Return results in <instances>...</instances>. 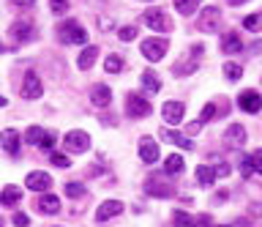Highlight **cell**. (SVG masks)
Listing matches in <instances>:
<instances>
[{
	"instance_id": "7402d4cb",
	"label": "cell",
	"mask_w": 262,
	"mask_h": 227,
	"mask_svg": "<svg viewBox=\"0 0 262 227\" xmlns=\"http://www.w3.org/2000/svg\"><path fill=\"white\" fill-rule=\"evenodd\" d=\"M142 88H145L147 93H159L161 91V79H159V74H156L153 69L142 71Z\"/></svg>"
},
{
	"instance_id": "277c9868",
	"label": "cell",
	"mask_w": 262,
	"mask_h": 227,
	"mask_svg": "<svg viewBox=\"0 0 262 227\" xmlns=\"http://www.w3.org/2000/svg\"><path fill=\"white\" fill-rule=\"evenodd\" d=\"M221 25V11L216 6H208V9H202L200 19H196V28L202 30V33H216Z\"/></svg>"
},
{
	"instance_id": "ffe728a7",
	"label": "cell",
	"mask_w": 262,
	"mask_h": 227,
	"mask_svg": "<svg viewBox=\"0 0 262 227\" xmlns=\"http://www.w3.org/2000/svg\"><path fill=\"white\" fill-rule=\"evenodd\" d=\"M38 211H41V214H57V211H60V200H57L55 194L44 192L38 197Z\"/></svg>"
},
{
	"instance_id": "9a60e30c",
	"label": "cell",
	"mask_w": 262,
	"mask_h": 227,
	"mask_svg": "<svg viewBox=\"0 0 262 227\" xmlns=\"http://www.w3.org/2000/svg\"><path fill=\"white\" fill-rule=\"evenodd\" d=\"M202 44H194L191 47V60H183V63H178L175 66V74L178 77H183V74H191V71L196 69V63H200V58H202Z\"/></svg>"
},
{
	"instance_id": "9c48e42d",
	"label": "cell",
	"mask_w": 262,
	"mask_h": 227,
	"mask_svg": "<svg viewBox=\"0 0 262 227\" xmlns=\"http://www.w3.org/2000/svg\"><path fill=\"white\" fill-rule=\"evenodd\" d=\"M25 186H28L30 192H49L52 178H49V173H44V170H33V173H28V178H25Z\"/></svg>"
},
{
	"instance_id": "5bb4252c",
	"label": "cell",
	"mask_w": 262,
	"mask_h": 227,
	"mask_svg": "<svg viewBox=\"0 0 262 227\" xmlns=\"http://www.w3.org/2000/svg\"><path fill=\"white\" fill-rule=\"evenodd\" d=\"M145 192L147 194H153V197H172V186L164 181V178H147V183H145Z\"/></svg>"
},
{
	"instance_id": "5b68a950",
	"label": "cell",
	"mask_w": 262,
	"mask_h": 227,
	"mask_svg": "<svg viewBox=\"0 0 262 227\" xmlns=\"http://www.w3.org/2000/svg\"><path fill=\"white\" fill-rule=\"evenodd\" d=\"M41 93H44V85H41V79L36 71H28L22 79V99H28V101H36L41 99Z\"/></svg>"
},
{
	"instance_id": "8fae6325",
	"label": "cell",
	"mask_w": 262,
	"mask_h": 227,
	"mask_svg": "<svg viewBox=\"0 0 262 227\" xmlns=\"http://www.w3.org/2000/svg\"><path fill=\"white\" fill-rule=\"evenodd\" d=\"M19 142H22V137H19L16 129H3V132H0V148H3L6 153L16 156V153H19Z\"/></svg>"
},
{
	"instance_id": "30bf717a",
	"label": "cell",
	"mask_w": 262,
	"mask_h": 227,
	"mask_svg": "<svg viewBox=\"0 0 262 227\" xmlns=\"http://www.w3.org/2000/svg\"><path fill=\"white\" fill-rule=\"evenodd\" d=\"M237 107H241L243 112H249V115H254V112L262 110V96L257 91H241V96H237Z\"/></svg>"
},
{
	"instance_id": "d4e9b609",
	"label": "cell",
	"mask_w": 262,
	"mask_h": 227,
	"mask_svg": "<svg viewBox=\"0 0 262 227\" xmlns=\"http://www.w3.org/2000/svg\"><path fill=\"white\" fill-rule=\"evenodd\" d=\"M241 36L237 33H224L221 36V52H241Z\"/></svg>"
},
{
	"instance_id": "4316f807",
	"label": "cell",
	"mask_w": 262,
	"mask_h": 227,
	"mask_svg": "<svg viewBox=\"0 0 262 227\" xmlns=\"http://www.w3.org/2000/svg\"><path fill=\"white\" fill-rule=\"evenodd\" d=\"M123 66H126V60H123L120 55H106V60H104V71H106V74H120Z\"/></svg>"
},
{
	"instance_id": "8992f818",
	"label": "cell",
	"mask_w": 262,
	"mask_h": 227,
	"mask_svg": "<svg viewBox=\"0 0 262 227\" xmlns=\"http://www.w3.org/2000/svg\"><path fill=\"white\" fill-rule=\"evenodd\" d=\"M167 52V38H145L142 42V58H147L150 63H159Z\"/></svg>"
},
{
	"instance_id": "ee69618b",
	"label": "cell",
	"mask_w": 262,
	"mask_h": 227,
	"mask_svg": "<svg viewBox=\"0 0 262 227\" xmlns=\"http://www.w3.org/2000/svg\"><path fill=\"white\" fill-rule=\"evenodd\" d=\"M200 129H202V120H194V123H188V126H186V134H196Z\"/></svg>"
},
{
	"instance_id": "7dc6e473",
	"label": "cell",
	"mask_w": 262,
	"mask_h": 227,
	"mask_svg": "<svg viewBox=\"0 0 262 227\" xmlns=\"http://www.w3.org/2000/svg\"><path fill=\"white\" fill-rule=\"evenodd\" d=\"M241 3H246V0H229V6H241Z\"/></svg>"
},
{
	"instance_id": "d590c367",
	"label": "cell",
	"mask_w": 262,
	"mask_h": 227,
	"mask_svg": "<svg viewBox=\"0 0 262 227\" xmlns=\"http://www.w3.org/2000/svg\"><path fill=\"white\" fill-rule=\"evenodd\" d=\"M49 161H52L55 167H63V170H66V167L71 164V159L66 156V153H52V159H49Z\"/></svg>"
},
{
	"instance_id": "60d3db41",
	"label": "cell",
	"mask_w": 262,
	"mask_h": 227,
	"mask_svg": "<svg viewBox=\"0 0 262 227\" xmlns=\"http://www.w3.org/2000/svg\"><path fill=\"white\" fill-rule=\"evenodd\" d=\"M213 115H216V104H205L200 120H202V123H208V120H213Z\"/></svg>"
},
{
	"instance_id": "ac0fdd59",
	"label": "cell",
	"mask_w": 262,
	"mask_h": 227,
	"mask_svg": "<svg viewBox=\"0 0 262 227\" xmlns=\"http://www.w3.org/2000/svg\"><path fill=\"white\" fill-rule=\"evenodd\" d=\"M90 101H93L96 107H110L112 91L106 85H93V88H90Z\"/></svg>"
},
{
	"instance_id": "7a4b0ae2",
	"label": "cell",
	"mask_w": 262,
	"mask_h": 227,
	"mask_svg": "<svg viewBox=\"0 0 262 227\" xmlns=\"http://www.w3.org/2000/svg\"><path fill=\"white\" fill-rule=\"evenodd\" d=\"M63 145L69 153H85L90 148V134L82 132V129H74V132H69L63 137Z\"/></svg>"
},
{
	"instance_id": "3957f363",
	"label": "cell",
	"mask_w": 262,
	"mask_h": 227,
	"mask_svg": "<svg viewBox=\"0 0 262 227\" xmlns=\"http://www.w3.org/2000/svg\"><path fill=\"white\" fill-rule=\"evenodd\" d=\"M142 22H145L150 30H159V33H167V30H172V19H169L161 9H147V11L142 14Z\"/></svg>"
},
{
	"instance_id": "cb8c5ba5",
	"label": "cell",
	"mask_w": 262,
	"mask_h": 227,
	"mask_svg": "<svg viewBox=\"0 0 262 227\" xmlns=\"http://www.w3.org/2000/svg\"><path fill=\"white\" fill-rule=\"evenodd\" d=\"M22 200V189L19 186H6L3 192H0V205H14V202Z\"/></svg>"
},
{
	"instance_id": "7c38bea8",
	"label": "cell",
	"mask_w": 262,
	"mask_h": 227,
	"mask_svg": "<svg viewBox=\"0 0 262 227\" xmlns=\"http://www.w3.org/2000/svg\"><path fill=\"white\" fill-rule=\"evenodd\" d=\"M118 214H123V202L120 200H104L96 211V222H110Z\"/></svg>"
},
{
	"instance_id": "f1b7e54d",
	"label": "cell",
	"mask_w": 262,
	"mask_h": 227,
	"mask_svg": "<svg viewBox=\"0 0 262 227\" xmlns=\"http://www.w3.org/2000/svg\"><path fill=\"white\" fill-rule=\"evenodd\" d=\"M224 77L229 79V82H237V79L243 77V66H241V63H235V60H227L224 63Z\"/></svg>"
},
{
	"instance_id": "1f68e13d",
	"label": "cell",
	"mask_w": 262,
	"mask_h": 227,
	"mask_svg": "<svg viewBox=\"0 0 262 227\" xmlns=\"http://www.w3.org/2000/svg\"><path fill=\"white\" fill-rule=\"evenodd\" d=\"M66 194H69L71 200H77V197L85 194V186H82L79 181H69V183H66Z\"/></svg>"
},
{
	"instance_id": "74e56055",
	"label": "cell",
	"mask_w": 262,
	"mask_h": 227,
	"mask_svg": "<svg viewBox=\"0 0 262 227\" xmlns=\"http://www.w3.org/2000/svg\"><path fill=\"white\" fill-rule=\"evenodd\" d=\"M210 161H216V178H224V175H229V164H224V161H219V156H210Z\"/></svg>"
},
{
	"instance_id": "e575fe53",
	"label": "cell",
	"mask_w": 262,
	"mask_h": 227,
	"mask_svg": "<svg viewBox=\"0 0 262 227\" xmlns=\"http://www.w3.org/2000/svg\"><path fill=\"white\" fill-rule=\"evenodd\" d=\"M118 36H120V42H134V38H137V28L134 25H126V28L118 30Z\"/></svg>"
},
{
	"instance_id": "ba28073f",
	"label": "cell",
	"mask_w": 262,
	"mask_h": 227,
	"mask_svg": "<svg viewBox=\"0 0 262 227\" xmlns=\"http://www.w3.org/2000/svg\"><path fill=\"white\" fill-rule=\"evenodd\" d=\"M161 118H164V123H167V126H178L180 120L186 118V107L180 101H164Z\"/></svg>"
},
{
	"instance_id": "4fadbf2b",
	"label": "cell",
	"mask_w": 262,
	"mask_h": 227,
	"mask_svg": "<svg viewBox=\"0 0 262 227\" xmlns=\"http://www.w3.org/2000/svg\"><path fill=\"white\" fill-rule=\"evenodd\" d=\"M139 159H142L145 164H156V161H159V145H156L153 137H142V140H139Z\"/></svg>"
},
{
	"instance_id": "2e32d148",
	"label": "cell",
	"mask_w": 262,
	"mask_h": 227,
	"mask_svg": "<svg viewBox=\"0 0 262 227\" xmlns=\"http://www.w3.org/2000/svg\"><path fill=\"white\" fill-rule=\"evenodd\" d=\"M224 142L229 145V148H243L246 145V129L241 123H232L224 132Z\"/></svg>"
},
{
	"instance_id": "f6af8a7d",
	"label": "cell",
	"mask_w": 262,
	"mask_h": 227,
	"mask_svg": "<svg viewBox=\"0 0 262 227\" xmlns=\"http://www.w3.org/2000/svg\"><path fill=\"white\" fill-rule=\"evenodd\" d=\"M229 227H251V222H249L246 216H241V219H235V222L229 224Z\"/></svg>"
},
{
	"instance_id": "681fc988",
	"label": "cell",
	"mask_w": 262,
	"mask_h": 227,
	"mask_svg": "<svg viewBox=\"0 0 262 227\" xmlns=\"http://www.w3.org/2000/svg\"><path fill=\"white\" fill-rule=\"evenodd\" d=\"M3 52H6V47H3V44H0V55H3Z\"/></svg>"
},
{
	"instance_id": "8d00e7d4",
	"label": "cell",
	"mask_w": 262,
	"mask_h": 227,
	"mask_svg": "<svg viewBox=\"0 0 262 227\" xmlns=\"http://www.w3.org/2000/svg\"><path fill=\"white\" fill-rule=\"evenodd\" d=\"M254 167H251V156H241V175L243 178H251Z\"/></svg>"
},
{
	"instance_id": "52a82bcc",
	"label": "cell",
	"mask_w": 262,
	"mask_h": 227,
	"mask_svg": "<svg viewBox=\"0 0 262 227\" xmlns=\"http://www.w3.org/2000/svg\"><path fill=\"white\" fill-rule=\"evenodd\" d=\"M126 112H128V118H145V115H150V101L142 99L139 93H128L126 96Z\"/></svg>"
},
{
	"instance_id": "7bdbcfd3",
	"label": "cell",
	"mask_w": 262,
	"mask_h": 227,
	"mask_svg": "<svg viewBox=\"0 0 262 227\" xmlns=\"http://www.w3.org/2000/svg\"><path fill=\"white\" fill-rule=\"evenodd\" d=\"M14 224H16V227H28V224H30L28 214H14Z\"/></svg>"
},
{
	"instance_id": "e0dca14e",
	"label": "cell",
	"mask_w": 262,
	"mask_h": 227,
	"mask_svg": "<svg viewBox=\"0 0 262 227\" xmlns=\"http://www.w3.org/2000/svg\"><path fill=\"white\" fill-rule=\"evenodd\" d=\"M8 33H11V38H14L16 44H25V42H30V38L36 36V33H33V25H30V22H22V19L14 22Z\"/></svg>"
},
{
	"instance_id": "f35d334b",
	"label": "cell",
	"mask_w": 262,
	"mask_h": 227,
	"mask_svg": "<svg viewBox=\"0 0 262 227\" xmlns=\"http://www.w3.org/2000/svg\"><path fill=\"white\" fill-rule=\"evenodd\" d=\"M55 140H57V134H55V132H47L38 148H44V151H52V148H55Z\"/></svg>"
},
{
	"instance_id": "836d02e7",
	"label": "cell",
	"mask_w": 262,
	"mask_h": 227,
	"mask_svg": "<svg viewBox=\"0 0 262 227\" xmlns=\"http://www.w3.org/2000/svg\"><path fill=\"white\" fill-rule=\"evenodd\" d=\"M49 9H52V14L60 17V14L69 11V0H49Z\"/></svg>"
},
{
	"instance_id": "484cf974",
	"label": "cell",
	"mask_w": 262,
	"mask_h": 227,
	"mask_svg": "<svg viewBox=\"0 0 262 227\" xmlns=\"http://www.w3.org/2000/svg\"><path fill=\"white\" fill-rule=\"evenodd\" d=\"M172 3H175L178 14H183V17H191V14L202 6V0H172Z\"/></svg>"
},
{
	"instance_id": "f546056e",
	"label": "cell",
	"mask_w": 262,
	"mask_h": 227,
	"mask_svg": "<svg viewBox=\"0 0 262 227\" xmlns=\"http://www.w3.org/2000/svg\"><path fill=\"white\" fill-rule=\"evenodd\" d=\"M44 134H47V132H44L41 126H30L28 132H25V142H28V145H41Z\"/></svg>"
},
{
	"instance_id": "f907efd6",
	"label": "cell",
	"mask_w": 262,
	"mask_h": 227,
	"mask_svg": "<svg viewBox=\"0 0 262 227\" xmlns=\"http://www.w3.org/2000/svg\"><path fill=\"white\" fill-rule=\"evenodd\" d=\"M227 227H229V224H227Z\"/></svg>"
},
{
	"instance_id": "44dd1931",
	"label": "cell",
	"mask_w": 262,
	"mask_h": 227,
	"mask_svg": "<svg viewBox=\"0 0 262 227\" xmlns=\"http://www.w3.org/2000/svg\"><path fill=\"white\" fill-rule=\"evenodd\" d=\"M96 58H98V50H96V47H85V50L79 52V58H77V69L88 71V69L96 63Z\"/></svg>"
},
{
	"instance_id": "bcb514c9",
	"label": "cell",
	"mask_w": 262,
	"mask_h": 227,
	"mask_svg": "<svg viewBox=\"0 0 262 227\" xmlns=\"http://www.w3.org/2000/svg\"><path fill=\"white\" fill-rule=\"evenodd\" d=\"M14 6H19V9H28V6H33L36 0H11Z\"/></svg>"
},
{
	"instance_id": "b9f144b4",
	"label": "cell",
	"mask_w": 262,
	"mask_h": 227,
	"mask_svg": "<svg viewBox=\"0 0 262 227\" xmlns=\"http://www.w3.org/2000/svg\"><path fill=\"white\" fill-rule=\"evenodd\" d=\"M191 227H213V219L208 214H200L196 219H191Z\"/></svg>"
},
{
	"instance_id": "4dcf8cb0",
	"label": "cell",
	"mask_w": 262,
	"mask_h": 227,
	"mask_svg": "<svg viewBox=\"0 0 262 227\" xmlns=\"http://www.w3.org/2000/svg\"><path fill=\"white\" fill-rule=\"evenodd\" d=\"M243 28H246V30H251V33H257V30H262V11H257V14H249V17L243 19Z\"/></svg>"
},
{
	"instance_id": "ab89813d",
	"label": "cell",
	"mask_w": 262,
	"mask_h": 227,
	"mask_svg": "<svg viewBox=\"0 0 262 227\" xmlns=\"http://www.w3.org/2000/svg\"><path fill=\"white\" fill-rule=\"evenodd\" d=\"M251 167H254V173L262 175V148H257L251 153Z\"/></svg>"
},
{
	"instance_id": "603a6c76",
	"label": "cell",
	"mask_w": 262,
	"mask_h": 227,
	"mask_svg": "<svg viewBox=\"0 0 262 227\" xmlns=\"http://www.w3.org/2000/svg\"><path fill=\"white\" fill-rule=\"evenodd\" d=\"M164 173H169V175L183 173V156H180V153H169V156L164 159Z\"/></svg>"
},
{
	"instance_id": "d6a6232c",
	"label": "cell",
	"mask_w": 262,
	"mask_h": 227,
	"mask_svg": "<svg viewBox=\"0 0 262 227\" xmlns=\"http://www.w3.org/2000/svg\"><path fill=\"white\" fill-rule=\"evenodd\" d=\"M172 222H175V227H191V216H188L186 211H175V214H172Z\"/></svg>"
},
{
	"instance_id": "d6986e66",
	"label": "cell",
	"mask_w": 262,
	"mask_h": 227,
	"mask_svg": "<svg viewBox=\"0 0 262 227\" xmlns=\"http://www.w3.org/2000/svg\"><path fill=\"white\" fill-rule=\"evenodd\" d=\"M161 140H167V142H175V145H180V148H186V151H191L194 148V142L188 140V137H183V134H178V132H172V129H164L161 126Z\"/></svg>"
},
{
	"instance_id": "83f0119b",
	"label": "cell",
	"mask_w": 262,
	"mask_h": 227,
	"mask_svg": "<svg viewBox=\"0 0 262 227\" xmlns=\"http://www.w3.org/2000/svg\"><path fill=\"white\" fill-rule=\"evenodd\" d=\"M196 181H200V186H210L216 181V170L208 167V164H200L196 167Z\"/></svg>"
},
{
	"instance_id": "6da1fadb",
	"label": "cell",
	"mask_w": 262,
	"mask_h": 227,
	"mask_svg": "<svg viewBox=\"0 0 262 227\" xmlns=\"http://www.w3.org/2000/svg\"><path fill=\"white\" fill-rule=\"evenodd\" d=\"M55 30H57V42L60 44H85L88 42V30L77 19H66Z\"/></svg>"
},
{
	"instance_id": "c3c4849f",
	"label": "cell",
	"mask_w": 262,
	"mask_h": 227,
	"mask_svg": "<svg viewBox=\"0 0 262 227\" xmlns=\"http://www.w3.org/2000/svg\"><path fill=\"white\" fill-rule=\"evenodd\" d=\"M0 107H6V96H0Z\"/></svg>"
}]
</instances>
